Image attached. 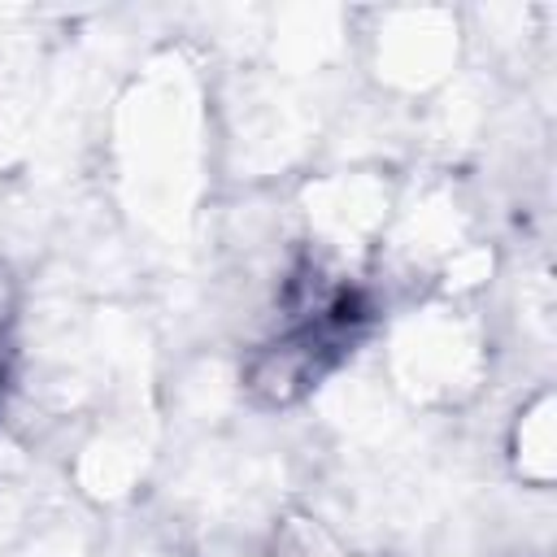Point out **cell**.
<instances>
[{"label":"cell","mask_w":557,"mask_h":557,"mask_svg":"<svg viewBox=\"0 0 557 557\" xmlns=\"http://www.w3.org/2000/svg\"><path fill=\"white\" fill-rule=\"evenodd\" d=\"M13 313H17V292H13V274H9L4 265H0V374H4V357H9Z\"/></svg>","instance_id":"1"}]
</instances>
